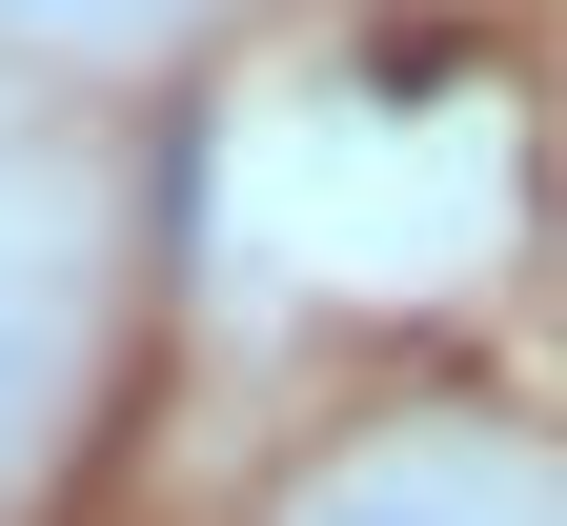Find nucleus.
Wrapping results in <instances>:
<instances>
[{
  "label": "nucleus",
  "instance_id": "1",
  "mask_svg": "<svg viewBox=\"0 0 567 526\" xmlns=\"http://www.w3.org/2000/svg\"><path fill=\"white\" fill-rule=\"evenodd\" d=\"M264 526H567V466L507 445V425H365V445H324Z\"/></svg>",
  "mask_w": 567,
  "mask_h": 526
},
{
  "label": "nucleus",
  "instance_id": "2",
  "mask_svg": "<svg viewBox=\"0 0 567 526\" xmlns=\"http://www.w3.org/2000/svg\"><path fill=\"white\" fill-rule=\"evenodd\" d=\"M203 0H0V41L21 61H142V41H183Z\"/></svg>",
  "mask_w": 567,
  "mask_h": 526
}]
</instances>
